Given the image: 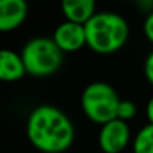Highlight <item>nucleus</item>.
Returning <instances> with one entry per match:
<instances>
[{"label":"nucleus","mask_w":153,"mask_h":153,"mask_svg":"<svg viewBox=\"0 0 153 153\" xmlns=\"http://www.w3.org/2000/svg\"><path fill=\"white\" fill-rule=\"evenodd\" d=\"M144 75H146L147 81L153 86V51L144 60Z\"/></svg>","instance_id":"nucleus-13"},{"label":"nucleus","mask_w":153,"mask_h":153,"mask_svg":"<svg viewBox=\"0 0 153 153\" xmlns=\"http://www.w3.org/2000/svg\"><path fill=\"white\" fill-rule=\"evenodd\" d=\"M146 114H147L149 123L153 125V96L149 99V102H147V105H146Z\"/></svg>","instance_id":"nucleus-14"},{"label":"nucleus","mask_w":153,"mask_h":153,"mask_svg":"<svg viewBox=\"0 0 153 153\" xmlns=\"http://www.w3.org/2000/svg\"><path fill=\"white\" fill-rule=\"evenodd\" d=\"M120 96L116 89L104 81L90 83L81 93V110L89 120L98 125H105L117 119Z\"/></svg>","instance_id":"nucleus-4"},{"label":"nucleus","mask_w":153,"mask_h":153,"mask_svg":"<svg viewBox=\"0 0 153 153\" xmlns=\"http://www.w3.org/2000/svg\"><path fill=\"white\" fill-rule=\"evenodd\" d=\"M27 74L21 54L11 50H2L0 53V80L18 81Z\"/></svg>","instance_id":"nucleus-9"},{"label":"nucleus","mask_w":153,"mask_h":153,"mask_svg":"<svg viewBox=\"0 0 153 153\" xmlns=\"http://www.w3.org/2000/svg\"><path fill=\"white\" fill-rule=\"evenodd\" d=\"M131 131L126 122L114 119L101 126L98 143L105 153H120L129 144Z\"/></svg>","instance_id":"nucleus-5"},{"label":"nucleus","mask_w":153,"mask_h":153,"mask_svg":"<svg viewBox=\"0 0 153 153\" xmlns=\"http://www.w3.org/2000/svg\"><path fill=\"white\" fill-rule=\"evenodd\" d=\"M53 41L63 53L78 51L84 45H87L86 27L72 21H63L56 27L53 33Z\"/></svg>","instance_id":"nucleus-6"},{"label":"nucleus","mask_w":153,"mask_h":153,"mask_svg":"<svg viewBox=\"0 0 153 153\" xmlns=\"http://www.w3.org/2000/svg\"><path fill=\"white\" fill-rule=\"evenodd\" d=\"M62 11L66 21L86 26L96 14V3L93 0H65L62 2Z\"/></svg>","instance_id":"nucleus-8"},{"label":"nucleus","mask_w":153,"mask_h":153,"mask_svg":"<svg viewBox=\"0 0 153 153\" xmlns=\"http://www.w3.org/2000/svg\"><path fill=\"white\" fill-rule=\"evenodd\" d=\"M143 30H144L146 38L153 44V11L147 14V17L144 20V24H143Z\"/></svg>","instance_id":"nucleus-12"},{"label":"nucleus","mask_w":153,"mask_h":153,"mask_svg":"<svg viewBox=\"0 0 153 153\" xmlns=\"http://www.w3.org/2000/svg\"><path fill=\"white\" fill-rule=\"evenodd\" d=\"M87 47L99 54H110L120 50L128 41L129 26L126 20L116 12H96L84 26Z\"/></svg>","instance_id":"nucleus-2"},{"label":"nucleus","mask_w":153,"mask_h":153,"mask_svg":"<svg viewBox=\"0 0 153 153\" xmlns=\"http://www.w3.org/2000/svg\"><path fill=\"white\" fill-rule=\"evenodd\" d=\"M20 54L27 74L33 76L53 75L63 63V51L53 38L47 36H36L27 41Z\"/></svg>","instance_id":"nucleus-3"},{"label":"nucleus","mask_w":153,"mask_h":153,"mask_svg":"<svg viewBox=\"0 0 153 153\" xmlns=\"http://www.w3.org/2000/svg\"><path fill=\"white\" fill-rule=\"evenodd\" d=\"M29 6L24 0H2L0 2V30L11 32L27 18Z\"/></svg>","instance_id":"nucleus-7"},{"label":"nucleus","mask_w":153,"mask_h":153,"mask_svg":"<svg viewBox=\"0 0 153 153\" xmlns=\"http://www.w3.org/2000/svg\"><path fill=\"white\" fill-rule=\"evenodd\" d=\"M134 153H153V125L147 123L143 126L132 141Z\"/></svg>","instance_id":"nucleus-10"},{"label":"nucleus","mask_w":153,"mask_h":153,"mask_svg":"<svg viewBox=\"0 0 153 153\" xmlns=\"http://www.w3.org/2000/svg\"><path fill=\"white\" fill-rule=\"evenodd\" d=\"M135 114H137V105L129 99H122L117 108V119L128 122L132 117H135Z\"/></svg>","instance_id":"nucleus-11"},{"label":"nucleus","mask_w":153,"mask_h":153,"mask_svg":"<svg viewBox=\"0 0 153 153\" xmlns=\"http://www.w3.org/2000/svg\"><path fill=\"white\" fill-rule=\"evenodd\" d=\"M29 141L44 153H62L68 150L75 138V129L71 119L57 107H36L26 125Z\"/></svg>","instance_id":"nucleus-1"}]
</instances>
